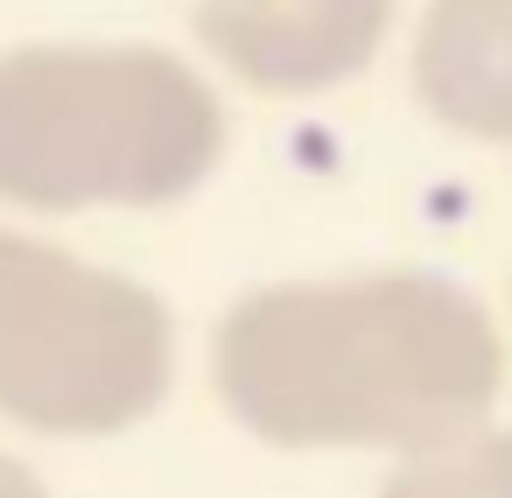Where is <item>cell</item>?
Instances as JSON below:
<instances>
[{
	"instance_id": "6da1fadb",
	"label": "cell",
	"mask_w": 512,
	"mask_h": 498,
	"mask_svg": "<svg viewBox=\"0 0 512 498\" xmlns=\"http://www.w3.org/2000/svg\"><path fill=\"white\" fill-rule=\"evenodd\" d=\"M225 414L274 449H428L491 421L505 337L435 267L316 274L239 295L211 330Z\"/></svg>"
},
{
	"instance_id": "7a4b0ae2",
	"label": "cell",
	"mask_w": 512,
	"mask_h": 498,
	"mask_svg": "<svg viewBox=\"0 0 512 498\" xmlns=\"http://www.w3.org/2000/svg\"><path fill=\"white\" fill-rule=\"evenodd\" d=\"M225 155L218 92L162 43L0 50V204L36 218L162 211Z\"/></svg>"
},
{
	"instance_id": "3957f363",
	"label": "cell",
	"mask_w": 512,
	"mask_h": 498,
	"mask_svg": "<svg viewBox=\"0 0 512 498\" xmlns=\"http://www.w3.org/2000/svg\"><path fill=\"white\" fill-rule=\"evenodd\" d=\"M176 379L162 295L120 267L0 225V421L29 435H127Z\"/></svg>"
},
{
	"instance_id": "277c9868",
	"label": "cell",
	"mask_w": 512,
	"mask_h": 498,
	"mask_svg": "<svg viewBox=\"0 0 512 498\" xmlns=\"http://www.w3.org/2000/svg\"><path fill=\"white\" fill-rule=\"evenodd\" d=\"M393 29V0H197V43L267 99L351 85Z\"/></svg>"
},
{
	"instance_id": "5b68a950",
	"label": "cell",
	"mask_w": 512,
	"mask_h": 498,
	"mask_svg": "<svg viewBox=\"0 0 512 498\" xmlns=\"http://www.w3.org/2000/svg\"><path fill=\"white\" fill-rule=\"evenodd\" d=\"M407 85L449 134L512 148V0H428Z\"/></svg>"
},
{
	"instance_id": "8992f818",
	"label": "cell",
	"mask_w": 512,
	"mask_h": 498,
	"mask_svg": "<svg viewBox=\"0 0 512 498\" xmlns=\"http://www.w3.org/2000/svg\"><path fill=\"white\" fill-rule=\"evenodd\" d=\"M379 498H512V428H470L428 449H407Z\"/></svg>"
},
{
	"instance_id": "52a82bcc",
	"label": "cell",
	"mask_w": 512,
	"mask_h": 498,
	"mask_svg": "<svg viewBox=\"0 0 512 498\" xmlns=\"http://www.w3.org/2000/svg\"><path fill=\"white\" fill-rule=\"evenodd\" d=\"M0 498H50V484L22 463V456H8L0 449Z\"/></svg>"
}]
</instances>
